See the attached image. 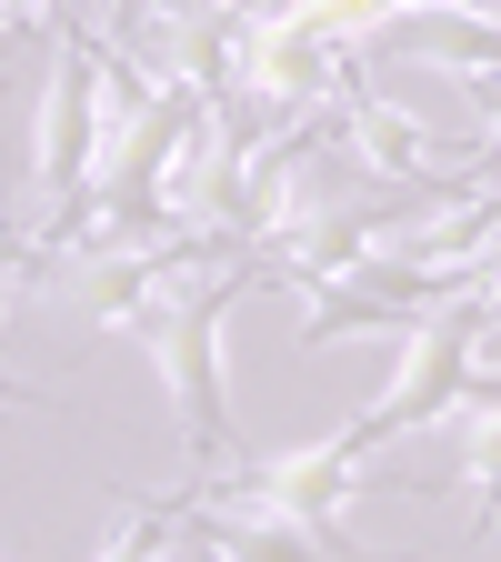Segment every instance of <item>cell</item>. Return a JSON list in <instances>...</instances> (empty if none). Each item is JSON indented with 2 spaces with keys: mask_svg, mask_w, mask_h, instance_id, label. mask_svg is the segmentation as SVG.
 Masks as SVG:
<instances>
[{
  "mask_svg": "<svg viewBox=\"0 0 501 562\" xmlns=\"http://www.w3.org/2000/svg\"><path fill=\"white\" fill-rule=\"evenodd\" d=\"M321 131H331V151L362 171V181H421V191H442V181H471L481 171L471 140H432L411 111H391L382 91H341Z\"/></svg>",
  "mask_w": 501,
  "mask_h": 562,
  "instance_id": "cell-1",
  "label": "cell"
},
{
  "mask_svg": "<svg viewBox=\"0 0 501 562\" xmlns=\"http://www.w3.org/2000/svg\"><path fill=\"white\" fill-rule=\"evenodd\" d=\"M432 432H452V472H462V492H501V382H471Z\"/></svg>",
  "mask_w": 501,
  "mask_h": 562,
  "instance_id": "cell-2",
  "label": "cell"
},
{
  "mask_svg": "<svg viewBox=\"0 0 501 562\" xmlns=\"http://www.w3.org/2000/svg\"><path fill=\"white\" fill-rule=\"evenodd\" d=\"M181 522H191V482H181V492H161V503H121L91 562H171Z\"/></svg>",
  "mask_w": 501,
  "mask_h": 562,
  "instance_id": "cell-3",
  "label": "cell"
},
{
  "mask_svg": "<svg viewBox=\"0 0 501 562\" xmlns=\"http://www.w3.org/2000/svg\"><path fill=\"white\" fill-rule=\"evenodd\" d=\"M0 241H21V232H11V171H0Z\"/></svg>",
  "mask_w": 501,
  "mask_h": 562,
  "instance_id": "cell-4",
  "label": "cell"
},
{
  "mask_svg": "<svg viewBox=\"0 0 501 562\" xmlns=\"http://www.w3.org/2000/svg\"><path fill=\"white\" fill-rule=\"evenodd\" d=\"M491 522H501V492H491Z\"/></svg>",
  "mask_w": 501,
  "mask_h": 562,
  "instance_id": "cell-5",
  "label": "cell"
}]
</instances>
